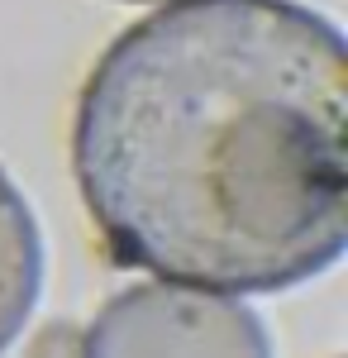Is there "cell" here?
Returning <instances> with one entry per match:
<instances>
[{
    "mask_svg": "<svg viewBox=\"0 0 348 358\" xmlns=\"http://www.w3.org/2000/svg\"><path fill=\"white\" fill-rule=\"evenodd\" d=\"M72 172L124 268L282 292L344 258L348 48L296 0H182L77 96Z\"/></svg>",
    "mask_w": 348,
    "mask_h": 358,
    "instance_id": "cell-1",
    "label": "cell"
},
{
    "mask_svg": "<svg viewBox=\"0 0 348 358\" xmlns=\"http://www.w3.org/2000/svg\"><path fill=\"white\" fill-rule=\"evenodd\" d=\"M81 358H272V339L234 296L143 282L101 306Z\"/></svg>",
    "mask_w": 348,
    "mask_h": 358,
    "instance_id": "cell-2",
    "label": "cell"
},
{
    "mask_svg": "<svg viewBox=\"0 0 348 358\" xmlns=\"http://www.w3.org/2000/svg\"><path fill=\"white\" fill-rule=\"evenodd\" d=\"M43 292V239L20 187L0 167V354L15 344Z\"/></svg>",
    "mask_w": 348,
    "mask_h": 358,
    "instance_id": "cell-3",
    "label": "cell"
},
{
    "mask_svg": "<svg viewBox=\"0 0 348 358\" xmlns=\"http://www.w3.org/2000/svg\"><path fill=\"white\" fill-rule=\"evenodd\" d=\"M129 5H158V0H129Z\"/></svg>",
    "mask_w": 348,
    "mask_h": 358,
    "instance_id": "cell-4",
    "label": "cell"
}]
</instances>
